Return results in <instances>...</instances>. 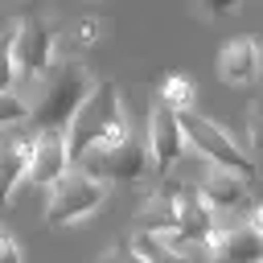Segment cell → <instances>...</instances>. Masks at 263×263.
Returning a JSON list of instances; mask_svg holds the SVG:
<instances>
[{
	"mask_svg": "<svg viewBox=\"0 0 263 263\" xmlns=\"http://www.w3.org/2000/svg\"><path fill=\"white\" fill-rule=\"evenodd\" d=\"M95 86L86 62L78 53L70 58H53L49 70L33 82V99H29V123L33 127H66L78 111V103L86 99V90Z\"/></svg>",
	"mask_w": 263,
	"mask_h": 263,
	"instance_id": "obj_1",
	"label": "cell"
},
{
	"mask_svg": "<svg viewBox=\"0 0 263 263\" xmlns=\"http://www.w3.org/2000/svg\"><path fill=\"white\" fill-rule=\"evenodd\" d=\"M132 136L127 132V115H123V99H119V82L103 78L86 90V99L78 103L74 119L66 123V144H70V164L90 152V148H103V144H115Z\"/></svg>",
	"mask_w": 263,
	"mask_h": 263,
	"instance_id": "obj_2",
	"label": "cell"
},
{
	"mask_svg": "<svg viewBox=\"0 0 263 263\" xmlns=\"http://www.w3.org/2000/svg\"><path fill=\"white\" fill-rule=\"evenodd\" d=\"M107 201V181L70 164L53 185H49V197H45V226H74L90 214H99Z\"/></svg>",
	"mask_w": 263,
	"mask_h": 263,
	"instance_id": "obj_3",
	"label": "cell"
},
{
	"mask_svg": "<svg viewBox=\"0 0 263 263\" xmlns=\"http://www.w3.org/2000/svg\"><path fill=\"white\" fill-rule=\"evenodd\" d=\"M181 127H185V144H193L210 164H218V168H226V173H234V177H242V181H251V177H255L251 156L230 140V132H226V127H218L214 119L197 115L193 107H189V111H181Z\"/></svg>",
	"mask_w": 263,
	"mask_h": 263,
	"instance_id": "obj_4",
	"label": "cell"
},
{
	"mask_svg": "<svg viewBox=\"0 0 263 263\" xmlns=\"http://www.w3.org/2000/svg\"><path fill=\"white\" fill-rule=\"evenodd\" d=\"M53 45H58V33L49 25L45 12H25L16 25H12V58H16V78H25L29 86L49 70L53 62Z\"/></svg>",
	"mask_w": 263,
	"mask_h": 263,
	"instance_id": "obj_5",
	"label": "cell"
},
{
	"mask_svg": "<svg viewBox=\"0 0 263 263\" xmlns=\"http://www.w3.org/2000/svg\"><path fill=\"white\" fill-rule=\"evenodd\" d=\"M74 164L86 168V173H95V177H103V181H140V177L152 168L148 148H140L132 136H123V140H115V144H103V148H90V152H82Z\"/></svg>",
	"mask_w": 263,
	"mask_h": 263,
	"instance_id": "obj_6",
	"label": "cell"
},
{
	"mask_svg": "<svg viewBox=\"0 0 263 263\" xmlns=\"http://www.w3.org/2000/svg\"><path fill=\"white\" fill-rule=\"evenodd\" d=\"M185 152V127H181V111H173L164 99L152 103L148 115V160L156 173H168Z\"/></svg>",
	"mask_w": 263,
	"mask_h": 263,
	"instance_id": "obj_7",
	"label": "cell"
},
{
	"mask_svg": "<svg viewBox=\"0 0 263 263\" xmlns=\"http://www.w3.org/2000/svg\"><path fill=\"white\" fill-rule=\"evenodd\" d=\"M66 168H70L66 127H37V132H33V144H29V168H25V181L49 189Z\"/></svg>",
	"mask_w": 263,
	"mask_h": 263,
	"instance_id": "obj_8",
	"label": "cell"
},
{
	"mask_svg": "<svg viewBox=\"0 0 263 263\" xmlns=\"http://www.w3.org/2000/svg\"><path fill=\"white\" fill-rule=\"evenodd\" d=\"M210 263H263V234L251 222H234L210 234Z\"/></svg>",
	"mask_w": 263,
	"mask_h": 263,
	"instance_id": "obj_9",
	"label": "cell"
},
{
	"mask_svg": "<svg viewBox=\"0 0 263 263\" xmlns=\"http://www.w3.org/2000/svg\"><path fill=\"white\" fill-rule=\"evenodd\" d=\"M214 210L201 201V193L193 185H177V238L181 242H210L214 226Z\"/></svg>",
	"mask_w": 263,
	"mask_h": 263,
	"instance_id": "obj_10",
	"label": "cell"
},
{
	"mask_svg": "<svg viewBox=\"0 0 263 263\" xmlns=\"http://www.w3.org/2000/svg\"><path fill=\"white\" fill-rule=\"evenodd\" d=\"M259 45L251 37H234L218 49V78L226 86H251L259 78Z\"/></svg>",
	"mask_w": 263,
	"mask_h": 263,
	"instance_id": "obj_11",
	"label": "cell"
},
{
	"mask_svg": "<svg viewBox=\"0 0 263 263\" xmlns=\"http://www.w3.org/2000/svg\"><path fill=\"white\" fill-rule=\"evenodd\" d=\"M247 185H251V181H242V177L210 164V173L197 181V193H201V201H205L214 214H234V210L247 205Z\"/></svg>",
	"mask_w": 263,
	"mask_h": 263,
	"instance_id": "obj_12",
	"label": "cell"
},
{
	"mask_svg": "<svg viewBox=\"0 0 263 263\" xmlns=\"http://www.w3.org/2000/svg\"><path fill=\"white\" fill-rule=\"evenodd\" d=\"M29 144H33V132H8V136L0 140V210L12 205V193H16V185L25 181Z\"/></svg>",
	"mask_w": 263,
	"mask_h": 263,
	"instance_id": "obj_13",
	"label": "cell"
},
{
	"mask_svg": "<svg viewBox=\"0 0 263 263\" xmlns=\"http://www.w3.org/2000/svg\"><path fill=\"white\" fill-rule=\"evenodd\" d=\"M136 230H148V234H160L168 242H181L177 238V185H156L144 201V210L136 214Z\"/></svg>",
	"mask_w": 263,
	"mask_h": 263,
	"instance_id": "obj_14",
	"label": "cell"
},
{
	"mask_svg": "<svg viewBox=\"0 0 263 263\" xmlns=\"http://www.w3.org/2000/svg\"><path fill=\"white\" fill-rule=\"evenodd\" d=\"M136 247H140V255L148 259V263H193L177 242H168V238H160V234H148V230H136V238H132Z\"/></svg>",
	"mask_w": 263,
	"mask_h": 263,
	"instance_id": "obj_15",
	"label": "cell"
},
{
	"mask_svg": "<svg viewBox=\"0 0 263 263\" xmlns=\"http://www.w3.org/2000/svg\"><path fill=\"white\" fill-rule=\"evenodd\" d=\"M156 99H164L173 111H189V107L197 103V82H193L189 74H168V78L160 82Z\"/></svg>",
	"mask_w": 263,
	"mask_h": 263,
	"instance_id": "obj_16",
	"label": "cell"
},
{
	"mask_svg": "<svg viewBox=\"0 0 263 263\" xmlns=\"http://www.w3.org/2000/svg\"><path fill=\"white\" fill-rule=\"evenodd\" d=\"M103 33H107V21H99V16H78V21L70 25V33H66V45H70L74 53H82V49L99 45Z\"/></svg>",
	"mask_w": 263,
	"mask_h": 263,
	"instance_id": "obj_17",
	"label": "cell"
},
{
	"mask_svg": "<svg viewBox=\"0 0 263 263\" xmlns=\"http://www.w3.org/2000/svg\"><path fill=\"white\" fill-rule=\"evenodd\" d=\"M21 123H29V99L0 90V127H21Z\"/></svg>",
	"mask_w": 263,
	"mask_h": 263,
	"instance_id": "obj_18",
	"label": "cell"
},
{
	"mask_svg": "<svg viewBox=\"0 0 263 263\" xmlns=\"http://www.w3.org/2000/svg\"><path fill=\"white\" fill-rule=\"evenodd\" d=\"M16 82V58H12V29L0 33V90H12Z\"/></svg>",
	"mask_w": 263,
	"mask_h": 263,
	"instance_id": "obj_19",
	"label": "cell"
},
{
	"mask_svg": "<svg viewBox=\"0 0 263 263\" xmlns=\"http://www.w3.org/2000/svg\"><path fill=\"white\" fill-rule=\"evenodd\" d=\"M242 8V0H193V12L201 21H222V16H234Z\"/></svg>",
	"mask_w": 263,
	"mask_h": 263,
	"instance_id": "obj_20",
	"label": "cell"
},
{
	"mask_svg": "<svg viewBox=\"0 0 263 263\" xmlns=\"http://www.w3.org/2000/svg\"><path fill=\"white\" fill-rule=\"evenodd\" d=\"M95 263H148V259L140 255V247H136V242H115V247H107Z\"/></svg>",
	"mask_w": 263,
	"mask_h": 263,
	"instance_id": "obj_21",
	"label": "cell"
},
{
	"mask_svg": "<svg viewBox=\"0 0 263 263\" xmlns=\"http://www.w3.org/2000/svg\"><path fill=\"white\" fill-rule=\"evenodd\" d=\"M247 140H251V148L263 156V107L251 111V119H247Z\"/></svg>",
	"mask_w": 263,
	"mask_h": 263,
	"instance_id": "obj_22",
	"label": "cell"
},
{
	"mask_svg": "<svg viewBox=\"0 0 263 263\" xmlns=\"http://www.w3.org/2000/svg\"><path fill=\"white\" fill-rule=\"evenodd\" d=\"M0 263H25L21 259V247H16V238L0 226Z\"/></svg>",
	"mask_w": 263,
	"mask_h": 263,
	"instance_id": "obj_23",
	"label": "cell"
},
{
	"mask_svg": "<svg viewBox=\"0 0 263 263\" xmlns=\"http://www.w3.org/2000/svg\"><path fill=\"white\" fill-rule=\"evenodd\" d=\"M251 226L263 234V205H255V210H251Z\"/></svg>",
	"mask_w": 263,
	"mask_h": 263,
	"instance_id": "obj_24",
	"label": "cell"
}]
</instances>
